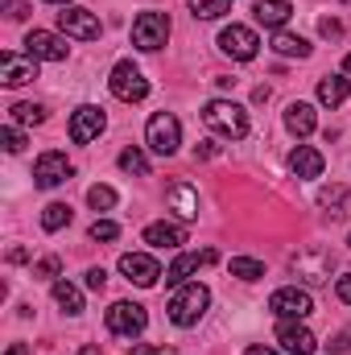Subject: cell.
Returning <instances> with one entry per match:
<instances>
[{
    "mask_svg": "<svg viewBox=\"0 0 351 355\" xmlns=\"http://www.w3.org/2000/svg\"><path fill=\"white\" fill-rule=\"evenodd\" d=\"M203 124L211 132H219V137H232V141L248 137V112L240 103H232V99H211L203 107Z\"/></svg>",
    "mask_w": 351,
    "mask_h": 355,
    "instance_id": "obj_1",
    "label": "cell"
},
{
    "mask_svg": "<svg viewBox=\"0 0 351 355\" xmlns=\"http://www.w3.org/2000/svg\"><path fill=\"white\" fill-rule=\"evenodd\" d=\"M207 306H211V289L207 285H182L174 297H170V322L174 327H198V318L207 314Z\"/></svg>",
    "mask_w": 351,
    "mask_h": 355,
    "instance_id": "obj_2",
    "label": "cell"
},
{
    "mask_svg": "<svg viewBox=\"0 0 351 355\" xmlns=\"http://www.w3.org/2000/svg\"><path fill=\"white\" fill-rule=\"evenodd\" d=\"M289 272H298L306 285H327L335 272V252L331 248H302L298 257H289Z\"/></svg>",
    "mask_w": 351,
    "mask_h": 355,
    "instance_id": "obj_3",
    "label": "cell"
},
{
    "mask_svg": "<svg viewBox=\"0 0 351 355\" xmlns=\"http://www.w3.org/2000/svg\"><path fill=\"white\" fill-rule=\"evenodd\" d=\"M103 322H108L112 335H120V339H137V335H145L149 314H145V306H137V302H112L108 314H103Z\"/></svg>",
    "mask_w": 351,
    "mask_h": 355,
    "instance_id": "obj_4",
    "label": "cell"
},
{
    "mask_svg": "<svg viewBox=\"0 0 351 355\" xmlns=\"http://www.w3.org/2000/svg\"><path fill=\"white\" fill-rule=\"evenodd\" d=\"M145 141H149V149H153L157 157H174L178 145H182V124H178V116L157 112V116L145 124Z\"/></svg>",
    "mask_w": 351,
    "mask_h": 355,
    "instance_id": "obj_5",
    "label": "cell"
},
{
    "mask_svg": "<svg viewBox=\"0 0 351 355\" xmlns=\"http://www.w3.org/2000/svg\"><path fill=\"white\" fill-rule=\"evenodd\" d=\"M268 310H273L281 322H302V318L314 314V302H310L306 289H298V285H281V289L268 297Z\"/></svg>",
    "mask_w": 351,
    "mask_h": 355,
    "instance_id": "obj_6",
    "label": "cell"
},
{
    "mask_svg": "<svg viewBox=\"0 0 351 355\" xmlns=\"http://www.w3.org/2000/svg\"><path fill=\"white\" fill-rule=\"evenodd\" d=\"M170 42V17L166 12H141L137 21H132V46L137 50H162Z\"/></svg>",
    "mask_w": 351,
    "mask_h": 355,
    "instance_id": "obj_7",
    "label": "cell"
},
{
    "mask_svg": "<svg viewBox=\"0 0 351 355\" xmlns=\"http://www.w3.org/2000/svg\"><path fill=\"white\" fill-rule=\"evenodd\" d=\"M108 87H112L116 99H124V103H141V99L149 95V79H145L132 62H116V67H112Z\"/></svg>",
    "mask_w": 351,
    "mask_h": 355,
    "instance_id": "obj_8",
    "label": "cell"
},
{
    "mask_svg": "<svg viewBox=\"0 0 351 355\" xmlns=\"http://www.w3.org/2000/svg\"><path fill=\"white\" fill-rule=\"evenodd\" d=\"M219 50H223L228 58H236V62H252L257 50H261V37H257L248 25H228V29L219 33Z\"/></svg>",
    "mask_w": 351,
    "mask_h": 355,
    "instance_id": "obj_9",
    "label": "cell"
},
{
    "mask_svg": "<svg viewBox=\"0 0 351 355\" xmlns=\"http://www.w3.org/2000/svg\"><path fill=\"white\" fill-rule=\"evenodd\" d=\"M58 29H62L67 37H79V42H95V37L103 33L99 17H95L91 8H75V4L58 12Z\"/></svg>",
    "mask_w": 351,
    "mask_h": 355,
    "instance_id": "obj_10",
    "label": "cell"
},
{
    "mask_svg": "<svg viewBox=\"0 0 351 355\" xmlns=\"http://www.w3.org/2000/svg\"><path fill=\"white\" fill-rule=\"evenodd\" d=\"M25 54H29V58H42V62H67L71 46H67V37H58V33H50V29H33V33L25 37Z\"/></svg>",
    "mask_w": 351,
    "mask_h": 355,
    "instance_id": "obj_11",
    "label": "cell"
},
{
    "mask_svg": "<svg viewBox=\"0 0 351 355\" xmlns=\"http://www.w3.org/2000/svg\"><path fill=\"white\" fill-rule=\"evenodd\" d=\"M103 124H108L103 107H95V103L75 107V116H71V141H75V145H91V141L103 132Z\"/></svg>",
    "mask_w": 351,
    "mask_h": 355,
    "instance_id": "obj_12",
    "label": "cell"
},
{
    "mask_svg": "<svg viewBox=\"0 0 351 355\" xmlns=\"http://www.w3.org/2000/svg\"><path fill=\"white\" fill-rule=\"evenodd\" d=\"M71 174H75V166L67 162V153H42V157H37V166H33V182H37L42 190L62 186Z\"/></svg>",
    "mask_w": 351,
    "mask_h": 355,
    "instance_id": "obj_13",
    "label": "cell"
},
{
    "mask_svg": "<svg viewBox=\"0 0 351 355\" xmlns=\"http://www.w3.org/2000/svg\"><path fill=\"white\" fill-rule=\"evenodd\" d=\"M120 272H124L132 285L149 289V285H157V277H162V265H157L149 252H124V257H120Z\"/></svg>",
    "mask_w": 351,
    "mask_h": 355,
    "instance_id": "obj_14",
    "label": "cell"
},
{
    "mask_svg": "<svg viewBox=\"0 0 351 355\" xmlns=\"http://www.w3.org/2000/svg\"><path fill=\"white\" fill-rule=\"evenodd\" d=\"M215 261H219V252H215V248H203V252H182L174 265L166 268V285L182 289V285L190 281V272H198L203 265H215Z\"/></svg>",
    "mask_w": 351,
    "mask_h": 355,
    "instance_id": "obj_15",
    "label": "cell"
},
{
    "mask_svg": "<svg viewBox=\"0 0 351 355\" xmlns=\"http://www.w3.org/2000/svg\"><path fill=\"white\" fill-rule=\"evenodd\" d=\"M37 79V58H21V54H0V83L4 87H25Z\"/></svg>",
    "mask_w": 351,
    "mask_h": 355,
    "instance_id": "obj_16",
    "label": "cell"
},
{
    "mask_svg": "<svg viewBox=\"0 0 351 355\" xmlns=\"http://www.w3.org/2000/svg\"><path fill=\"white\" fill-rule=\"evenodd\" d=\"M277 343L289 355H314L318 352V339H314L302 322H281V327H277Z\"/></svg>",
    "mask_w": 351,
    "mask_h": 355,
    "instance_id": "obj_17",
    "label": "cell"
},
{
    "mask_svg": "<svg viewBox=\"0 0 351 355\" xmlns=\"http://www.w3.org/2000/svg\"><path fill=\"white\" fill-rule=\"evenodd\" d=\"M166 198H170V211H174L182 223L198 219V190H194V186H186V182H174Z\"/></svg>",
    "mask_w": 351,
    "mask_h": 355,
    "instance_id": "obj_18",
    "label": "cell"
},
{
    "mask_svg": "<svg viewBox=\"0 0 351 355\" xmlns=\"http://www.w3.org/2000/svg\"><path fill=\"white\" fill-rule=\"evenodd\" d=\"M323 153L318 149H310V145H298L293 153H289V174L293 178H318L323 174Z\"/></svg>",
    "mask_w": 351,
    "mask_h": 355,
    "instance_id": "obj_19",
    "label": "cell"
},
{
    "mask_svg": "<svg viewBox=\"0 0 351 355\" xmlns=\"http://www.w3.org/2000/svg\"><path fill=\"white\" fill-rule=\"evenodd\" d=\"M145 244L149 248H182L186 244V227L182 223H149L145 227Z\"/></svg>",
    "mask_w": 351,
    "mask_h": 355,
    "instance_id": "obj_20",
    "label": "cell"
},
{
    "mask_svg": "<svg viewBox=\"0 0 351 355\" xmlns=\"http://www.w3.org/2000/svg\"><path fill=\"white\" fill-rule=\"evenodd\" d=\"M285 128H289L293 137H310V132L318 128L314 107H310V103H302V99H298V103H289V107H285Z\"/></svg>",
    "mask_w": 351,
    "mask_h": 355,
    "instance_id": "obj_21",
    "label": "cell"
},
{
    "mask_svg": "<svg viewBox=\"0 0 351 355\" xmlns=\"http://www.w3.org/2000/svg\"><path fill=\"white\" fill-rule=\"evenodd\" d=\"M252 17H257L261 25H268V29H281V25L293 17V4H289V0H257V4H252Z\"/></svg>",
    "mask_w": 351,
    "mask_h": 355,
    "instance_id": "obj_22",
    "label": "cell"
},
{
    "mask_svg": "<svg viewBox=\"0 0 351 355\" xmlns=\"http://www.w3.org/2000/svg\"><path fill=\"white\" fill-rule=\"evenodd\" d=\"M318 207H327L331 219H348L351 215V190L348 186H327V190L318 194Z\"/></svg>",
    "mask_w": 351,
    "mask_h": 355,
    "instance_id": "obj_23",
    "label": "cell"
},
{
    "mask_svg": "<svg viewBox=\"0 0 351 355\" xmlns=\"http://www.w3.org/2000/svg\"><path fill=\"white\" fill-rule=\"evenodd\" d=\"M273 50H277L281 58H310V42L298 37V33H289V29H277V33H273Z\"/></svg>",
    "mask_w": 351,
    "mask_h": 355,
    "instance_id": "obj_24",
    "label": "cell"
},
{
    "mask_svg": "<svg viewBox=\"0 0 351 355\" xmlns=\"http://www.w3.org/2000/svg\"><path fill=\"white\" fill-rule=\"evenodd\" d=\"M348 95H351V87H348V79H343V75H327V79H318V103L339 107Z\"/></svg>",
    "mask_w": 351,
    "mask_h": 355,
    "instance_id": "obj_25",
    "label": "cell"
},
{
    "mask_svg": "<svg viewBox=\"0 0 351 355\" xmlns=\"http://www.w3.org/2000/svg\"><path fill=\"white\" fill-rule=\"evenodd\" d=\"M54 302H58L67 314H83V293H79L71 281H54Z\"/></svg>",
    "mask_w": 351,
    "mask_h": 355,
    "instance_id": "obj_26",
    "label": "cell"
},
{
    "mask_svg": "<svg viewBox=\"0 0 351 355\" xmlns=\"http://www.w3.org/2000/svg\"><path fill=\"white\" fill-rule=\"evenodd\" d=\"M8 120L12 124H42L46 120V107L42 103H12L8 107Z\"/></svg>",
    "mask_w": 351,
    "mask_h": 355,
    "instance_id": "obj_27",
    "label": "cell"
},
{
    "mask_svg": "<svg viewBox=\"0 0 351 355\" xmlns=\"http://www.w3.org/2000/svg\"><path fill=\"white\" fill-rule=\"evenodd\" d=\"M71 223V207L67 202H50L46 211H42V227L46 232H58V227H67Z\"/></svg>",
    "mask_w": 351,
    "mask_h": 355,
    "instance_id": "obj_28",
    "label": "cell"
},
{
    "mask_svg": "<svg viewBox=\"0 0 351 355\" xmlns=\"http://www.w3.org/2000/svg\"><path fill=\"white\" fill-rule=\"evenodd\" d=\"M186 4H190V12L203 17V21H215V17H223V12L232 8V0H186Z\"/></svg>",
    "mask_w": 351,
    "mask_h": 355,
    "instance_id": "obj_29",
    "label": "cell"
},
{
    "mask_svg": "<svg viewBox=\"0 0 351 355\" xmlns=\"http://www.w3.org/2000/svg\"><path fill=\"white\" fill-rule=\"evenodd\" d=\"M232 277H240V281H261L264 265L252 261V257H232Z\"/></svg>",
    "mask_w": 351,
    "mask_h": 355,
    "instance_id": "obj_30",
    "label": "cell"
},
{
    "mask_svg": "<svg viewBox=\"0 0 351 355\" xmlns=\"http://www.w3.org/2000/svg\"><path fill=\"white\" fill-rule=\"evenodd\" d=\"M120 170H124V174L145 178V174H149V162H145V153H141V149H124V153H120Z\"/></svg>",
    "mask_w": 351,
    "mask_h": 355,
    "instance_id": "obj_31",
    "label": "cell"
},
{
    "mask_svg": "<svg viewBox=\"0 0 351 355\" xmlns=\"http://www.w3.org/2000/svg\"><path fill=\"white\" fill-rule=\"evenodd\" d=\"M87 202L95 207V211H112V207H116V190H112V186H91Z\"/></svg>",
    "mask_w": 351,
    "mask_h": 355,
    "instance_id": "obj_32",
    "label": "cell"
},
{
    "mask_svg": "<svg viewBox=\"0 0 351 355\" xmlns=\"http://www.w3.org/2000/svg\"><path fill=\"white\" fill-rule=\"evenodd\" d=\"M0 141H4V149H8V153H21V149H25V132H21L17 124H4Z\"/></svg>",
    "mask_w": 351,
    "mask_h": 355,
    "instance_id": "obj_33",
    "label": "cell"
},
{
    "mask_svg": "<svg viewBox=\"0 0 351 355\" xmlns=\"http://www.w3.org/2000/svg\"><path fill=\"white\" fill-rule=\"evenodd\" d=\"M120 236V223H112V219H95L91 223V240H116Z\"/></svg>",
    "mask_w": 351,
    "mask_h": 355,
    "instance_id": "obj_34",
    "label": "cell"
},
{
    "mask_svg": "<svg viewBox=\"0 0 351 355\" xmlns=\"http://www.w3.org/2000/svg\"><path fill=\"white\" fill-rule=\"evenodd\" d=\"M62 272V261L58 257H42L37 265H33V277H42V281H50V277H58Z\"/></svg>",
    "mask_w": 351,
    "mask_h": 355,
    "instance_id": "obj_35",
    "label": "cell"
},
{
    "mask_svg": "<svg viewBox=\"0 0 351 355\" xmlns=\"http://www.w3.org/2000/svg\"><path fill=\"white\" fill-rule=\"evenodd\" d=\"M331 355H351V327H343V331L331 339Z\"/></svg>",
    "mask_w": 351,
    "mask_h": 355,
    "instance_id": "obj_36",
    "label": "cell"
},
{
    "mask_svg": "<svg viewBox=\"0 0 351 355\" xmlns=\"http://www.w3.org/2000/svg\"><path fill=\"white\" fill-rule=\"evenodd\" d=\"M0 8H4V17H12V21H21V17L29 12V4H25V0H0Z\"/></svg>",
    "mask_w": 351,
    "mask_h": 355,
    "instance_id": "obj_37",
    "label": "cell"
},
{
    "mask_svg": "<svg viewBox=\"0 0 351 355\" xmlns=\"http://www.w3.org/2000/svg\"><path fill=\"white\" fill-rule=\"evenodd\" d=\"M318 33H323V37H343V25H339L335 17H323V21H318Z\"/></svg>",
    "mask_w": 351,
    "mask_h": 355,
    "instance_id": "obj_38",
    "label": "cell"
},
{
    "mask_svg": "<svg viewBox=\"0 0 351 355\" xmlns=\"http://www.w3.org/2000/svg\"><path fill=\"white\" fill-rule=\"evenodd\" d=\"M83 281H87V289H95V293H99V289L108 285V272H103V268H87V277H83Z\"/></svg>",
    "mask_w": 351,
    "mask_h": 355,
    "instance_id": "obj_39",
    "label": "cell"
},
{
    "mask_svg": "<svg viewBox=\"0 0 351 355\" xmlns=\"http://www.w3.org/2000/svg\"><path fill=\"white\" fill-rule=\"evenodd\" d=\"M128 355H178V352H170V347H153V343H141V347H132Z\"/></svg>",
    "mask_w": 351,
    "mask_h": 355,
    "instance_id": "obj_40",
    "label": "cell"
},
{
    "mask_svg": "<svg viewBox=\"0 0 351 355\" xmlns=\"http://www.w3.org/2000/svg\"><path fill=\"white\" fill-rule=\"evenodd\" d=\"M335 293H339V302H348V306H351V272H343V277H339Z\"/></svg>",
    "mask_w": 351,
    "mask_h": 355,
    "instance_id": "obj_41",
    "label": "cell"
},
{
    "mask_svg": "<svg viewBox=\"0 0 351 355\" xmlns=\"http://www.w3.org/2000/svg\"><path fill=\"white\" fill-rule=\"evenodd\" d=\"M8 261H12V265H25V261H29V248H8Z\"/></svg>",
    "mask_w": 351,
    "mask_h": 355,
    "instance_id": "obj_42",
    "label": "cell"
},
{
    "mask_svg": "<svg viewBox=\"0 0 351 355\" xmlns=\"http://www.w3.org/2000/svg\"><path fill=\"white\" fill-rule=\"evenodd\" d=\"M194 157H215V145H211V141H203V145L194 149Z\"/></svg>",
    "mask_w": 351,
    "mask_h": 355,
    "instance_id": "obj_43",
    "label": "cell"
},
{
    "mask_svg": "<svg viewBox=\"0 0 351 355\" xmlns=\"http://www.w3.org/2000/svg\"><path fill=\"white\" fill-rule=\"evenodd\" d=\"M244 355H277V352H273V347H261V343H252Z\"/></svg>",
    "mask_w": 351,
    "mask_h": 355,
    "instance_id": "obj_44",
    "label": "cell"
},
{
    "mask_svg": "<svg viewBox=\"0 0 351 355\" xmlns=\"http://www.w3.org/2000/svg\"><path fill=\"white\" fill-rule=\"evenodd\" d=\"M4 355H33V352H29L25 343H12V347H8V352H4Z\"/></svg>",
    "mask_w": 351,
    "mask_h": 355,
    "instance_id": "obj_45",
    "label": "cell"
},
{
    "mask_svg": "<svg viewBox=\"0 0 351 355\" xmlns=\"http://www.w3.org/2000/svg\"><path fill=\"white\" fill-rule=\"evenodd\" d=\"M79 355H103V352H99V347H91V343H87V347H83Z\"/></svg>",
    "mask_w": 351,
    "mask_h": 355,
    "instance_id": "obj_46",
    "label": "cell"
},
{
    "mask_svg": "<svg viewBox=\"0 0 351 355\" xmlns=\"http://www.w3.org/2000/svg\"><path fill=\"white\" fill-rule=\"evenodd\" d=\"M343 71H348V75H351V54H348V58H343Z\"/></svg>",
    "mask_w": 351,
    "mask_h": 355,
    "instance_id": "obj_47",
    "label": "cell"
},
{
    "mask_svg": "<svg viewBox=\"0 0 351 355\" xmlns=\"http://www.w3.org/2000/svg\"><path fill=\"white\" fill-rule=\"evenodd\" d=\"M46 4H62V8H67V4H71V0H46Z\"/></svg>",
    "mask_w": 351,
    "mask_h": 355,
    "instance_id": "obj_48",
    "label": "cell"
},
{
    "mask_svg": "<svg viewBox=\"0 0 351 355\" xmlns=\"http://www.w3.org/2000/svg\"><path fill=\"white\" fill-rule=\"evenodd\" d=\"M348 4H351V0H348Z\"/></svg>",
    "mask_w": 351,
    "mask_h": 355,
    "instance_id": "obj_49",
    "label": "cell"
},
{
    "mask_svg": "<svg viewBox=\"0 0 351 355\" xmlns=\"http://www.w3.org/2000/svg\"><path fill=\"white\" fill-rule=\"evenodd\" d=\"M348 244H351V240H348Z\"/></svg>",
    "mask_w": 351,
    "mask_h": 355,
    "instance_id": "obj_50",
    "label": "cell"
}]
</instances>
